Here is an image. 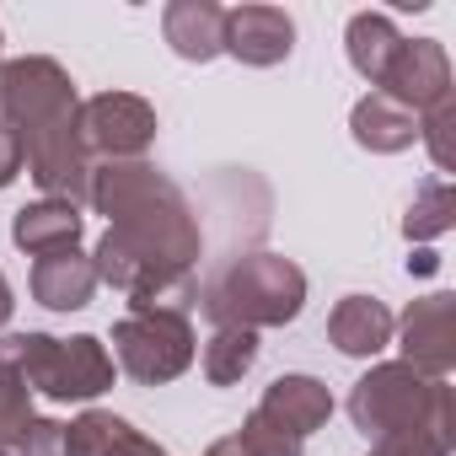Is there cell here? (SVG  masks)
Instances as JSON below:
<instances>
[{"label":"cell","instance_id":"obj_1","mask_svg":"<svg viewBox=\"0 0 456 456\" xmlns=\"http://www.w3.org/2000/svg\"><path fill=\"white\" fill-rule=\"evenodd\" d=\"M76 113L81 102L60 60L28 54V60L0 65V124L17 134L33 183L44 188V199H65L81 209V199H92L97 167L81 145Z\"/></svg>","mask_w":456,"mask_h":456},{"label":"cell","instance_id":"obj_2","mask_svg":"<svg viewBox=\"0 0 456 456\" xmlns=\"http://www.w3.org/2000/svg\"><path fill=\"white\" fill-rule=\"evenodd\" d=\"M349 419L365 440H435L451 451V387L408 365H376L349 392Z\"/></svg>","mask_w":456,"mask_h":456},{"label":"cell","instance_id":"obj_3","mask_svg":"<svg viewBox=\"0 0 456 456\" xmlns=\"http://www.w3.org/2000/svg\"><path fill=\"white\" fill-rule=\"evenodd\" d=\"M306 301V274L290 258L274 253H248L232 258L220 274H209V285L199 290V306L215 328H285Z\"/></svg>","mask_w":456,"mask_h":456},{"label":"cell","instance_id":"obj_4","mask_svg":"<svg viewBox=\"0 0 456 456\" xmlns=\"http://www.w3.org/2000/svg\"><path fill=\"white\" fill-rule=\"evenodd\" d=\"M6 360L28 392H44L54 403H92L97 392L113 387V354L97 338H49V333H6L0 338Z\"/></svg>","mask_w":456,"mask_h":456},{"label":"cell","instance_id":"obj_5","mask_svg":"<svg viewBox=\"0 0 456 456\" xmlns=\"http://www.w3.org/2000/svg\"><path fill=\"white\" fill-rule=\"evenodd\" d=\"M113 365L129 381H140V387H161V381L183 376L193 365V328H188V317L129 312L113 328Z\"/></svg>","mask_w":456,"mask_h":456},{"label":"cell","instance_id":"obj_6","mask_svg":"<svg viewBox=\"0 0 456 456\" xmlns=\"http://www.w3.org/2000/svg\"><path fill=\"white\" fill-rule=\"evenodd\" d=\"M81 145L86 156H108V161H140V151L156 140V108L134 92H97L81 102L76 113Z\"/></svg>","mask_w":456,"mask_h":456},{"label":"cell","instance_id":"obj_7","mask_svg":"<svg viewBox=\"0 0 456 456\" xmlns=\"http://www.w3.org/2000/svg\"><path fill=\"white\" fill-rule=\"evenodd\" d=\"M376 92L392 97V102H403L408 113L440 108V102L451 97V60H445V44H440V38H413V44L403 38Z\"/></svg>","mask_w":456,"mask_h":456},{"label":"cell","instance_id":"obj_8","mask_svg":"<svg viewBox=\"0 0 456 456\" xmlns=\"http://www.w3.org/2000/svg\"><path fill=\"white\" fill-rule=\"evenodd\" d=\"M403 365L445 381V370L456 365V301L451 296H424L408 306L403 317Z\"/></svg>","mask_w":456,"mask_h":456},{"label":"cell","instance_id":"obj_9","mask_svg":"<svg viewBox=\"0 0 456 456\" xmlns=\"http://www.w3.org/2000/svg\"><path fill=\"white\" fill-rule=\"evenodd\" d=\"M296 49V22L285 6H237L225 12V44L220 54H232L253 70H269L280 60H290Z\"/></svg>","mask_w":456,"mask_h":456},{"label":"cell","instance_id":"obj_10","mask_svg":"<svg viewBox=\"0 0 456 456\" xmlns=\"http://www.w3.org/2000/svg\"><path fill=\"white\" fill-rule=\"evenodd\" d=\"M253 413L269 419L274 429L306 440L312 429H322V424L333 419V397H328V387H322L317 376H280V381L264 392V403H258Z\"/></svg>","mask_w":456,"mask_h":456},{"label":"cell","instance_id":"obj_11","mask_svg":"<svg viewBox=\"0 0 456 456\" xmlns=\"http://www.w3.org/2000/svg\"><path fill=\"white\" fill-rule=\"evenodd\" d=\"M161 38L172 44L177 60L188 65H209L225 44V12L215 0H172L161 12Z\"/></svg>","mask_w":456,"mask_h":456},{"label":"cell","instance_id":"obj_12","mask_svg":"<svg viewBox=\"0 0 456 456\" xmlns=\"http://www.w3.org/2000/svg\"><path fill=\"white\" fill-rule=\"evenodd\" d=\"M92 290H97V269L81 248L49 253L33 264V301L49 312H81V306H92Z\"/></svg>","mask_w":456,"mask_h":456},{"label":"cell","instance_id":"obj_13","mask_svg":"<svg viewBox=\"0 0 456 456\" xmlns=\"http://www.w3.org/2000/svg\"><path fill=\"white\" fill-rule=\"evenodd\" d=\"M392 312L376 301V296H344L338 306H333V317H328V338H333V349L338 354H349V360H370V354H381L387 344H392Z\"/></svg>","mask_w":456,"mask_h":456},{"label":"cell","instance_id":"obj_14","mask_svg":"<svg viewBox=\"0 0 456 456\" xmlns=\"http://www.w3.org/2000/svg\"><path fill=\"white\" fill-rule=\"evenodd\" d=\"M81 225H86V220H81L76 204H65V199H38V204L17 209L12 242H17L22 253H33V258H49V253H65V248L81 242Z\"/></svg>","mask_w":456,"mask_h":456},{"label":"cell","instance_id":"obj_15","mask_svg":"<svg viewBox=\"0 0 456 456\" xmlns=\"http://www.w3.org/2000/svg\"><path fill=\"white\" fill-rule=\"evenodd\" d=\"M349 129H354V140H360L365 151L392 156V151H408V145L419 140V113H408L403 102H392V97L370 92V97H360V102H354Z\"/></svg>","mask_w":456,"mask_h":456},{"label":"cell","instance_id":"obj_16","mask_svg":"<svg viewBox=\"0 0 456 456\" xmlns=\"http://www.w3.org/2000/svg\"><path fill=\"white\" fill-rule=\"evenodd\" d=\"M344 44H349V65H354L370 86H381V76H387V65H392L403 33L392 28V17H381V12H360V17H349Z\"/></svg>","mask_w":456,"mask_h":456},{"label":"cell","instance_id":"obj_17","mask_svg":"<svg viewBox=\"0 0 456 456\" xmlns=\"http://www.w3.org/2000/svg\"><path fill=\"white\" fill-rule=\"evenodd\" d=\"M253 360H258V333H248V328H215L199 354L209 387H237L253 370Z\"/></svg>","mask_w":456,"mask_h":456},{"label":"cell","instance_id":"obj_18","mask_svg":"<svg viewBox=\"0 0 456 456\" xmlns=\"http://www.w3.org/2000/svg\"><path fill=\"white\" fill-rule=\"evenodd\" d=\"M140 440V429L118 413H81L70 429H65V456H124L129 445Z\"/></svg>","mask_w":456,"mask_h":456},{"label":"cell","instance_id":"obj_19","mask_svg":"<svg viewBox=\"0 0 456 456\" xmlns=\"http://www.w3.org/2000/svg\"><path fill=\"white\" fill-rule=\"evenodd\" d=\"M451 215H456V188L445 177H435V183L419 188V199H413V209L403 220V232H408V242H429V237L451 232Z\"/></svg>","mask_w":456,"mask_h":456},{"label":"cell","instance_id":"obj_20","mask_svg":"<svg viewBox=\"0 0 456 456\" xmlns=\"http://www.w3.org/2000/svg\"><path fill=\"white\" fill-rule=\"evenodd\" d=\"M28 424H33V392L6 360H0V451H12Z\"/></svg>","mask_w":456,"mask_h":456},{"label":"cell","instance_id":"obj_21","mask_svg":"<svg viewBox=\"0 0 456 456\" xmlns=\"http://www.w3.org/2000/svg\"><path fill=\"white\" fill-rule=\"evenodd\" d=\"M451 129H456V108H451V97H445V102H440V108H429V113H424V124H419V140H429V156H435V167H440V172H451V167H456Z\"/></svg>","mask_w":456,"mask_h":456},{"label":"cell","instance_id":"obj_22","mask_svg":"<svg viewBox=\"0 0 456 456\" xmlns=\"http://www.w3.org/2000/svg\"><path fill=\"white\" fill-rule=\"evenodd\" d=\"M237 440H242V451L248 456H301V440L296 435H285V429H274L269 419H248L242 429H237Z\"/></svg>","mask_w":456,"mask_h":456},{"label":"cell","instance_id":"obj_23","mask_svg":"<svg viewBox=\"0 0 456 456\" xmlns=\"http://www.w3.org/2000/svg\"><path fill=\"white\" fill-rule=\"evenodd\" d=\"M6 456H65V424H54V419H33V424L17 435V445H12Z\"/></svg>","mask_w":456,"mask_h":456},{"label":"cell","instance_id":"obj_24","mask_svg":"<svg viewBox=\"0 0 456 456\" xmlns=\"http://www.w3.org/2000/svg\"><path fill=\"white\" fill-rule=\"evenodd\" d=\"M22 167H28V161H22V145H17V134H12L6 124H0V188H12Z\"/></svg>","mask_w":456,"mask_h":456},{"label":"cell","instance_id":"obj_25","mask_svg":"<svg viewBox=\"0 0 456 456\" xmlns=\"http://www.w3.org/2000/svg\"><path fill=\"white\" fill-rule=\"evenodd\" d=\"M370 456H451V451L435 445V440H387V445H376Z\"/></svg>","mask_w":456,"mask_h":456},{"label":"cell","instance_id":"obj_26","mask_svg":"<svg viewBox=\"0 0 456 456\" xmlns=\"http://www.w3.org/2000/svg\"><path fill=\"white\" fill-rule=\"evenodd\" d=\"M12 306H17V301H12V285H6V274H0V328L12 322Z\"/></svg>","mask_w":456,"mask_h":456},{"label":"cell","instance_id":"obj_27","mask_svg":"<svg viewBox=\"0 0 456 456\" xmlns=\"http://www.w3.org/2000/svg\"><path fill=\"white\" fill-rule=\"evenodd\" d=\"M408 269H419V274H435V253H413V258H408Z\"/></svg>","mask_w":456,"mask_h":456},{"label":"cell","instance_id":"obj_28","mask_svg":"<svg viewBox=\"0 0 456 456\" xmlns=\"http://www.w3.org/2000/svg\"><path fill=\"white\" fill-rule=\"evenodd\" d=\"M0 456H6V451H0Z\"/></svg>","mask_w":456,"mask_h":456},{"label":"cell","instance_id":"obj_29","mask_svg":"<svg viewBox=\"0 0 456 456\" xmlns=\"http://www.w3.org/2000/svg\"><path fill=\"white\" fill-rule=\"evenodd\" d=\"M0 65H6V60H0Z\"/></svg>","mask_w":456,"mask_h":456}]
</instances>
